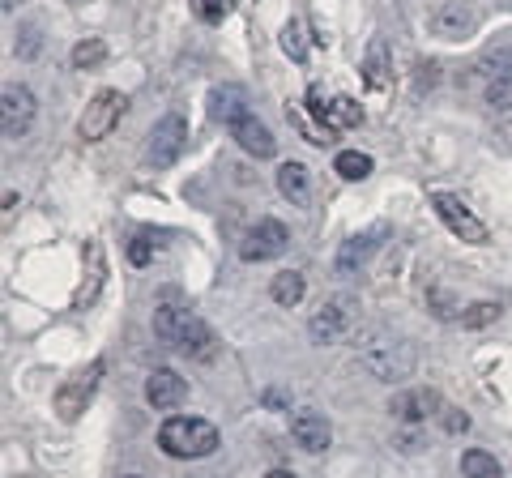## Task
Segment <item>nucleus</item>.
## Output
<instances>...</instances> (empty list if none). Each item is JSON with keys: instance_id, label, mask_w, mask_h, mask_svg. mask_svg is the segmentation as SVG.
Returning a JSON list of instances; mask_svg holds the SVG:
<instances>
[{"instance_id": "f257e3e1", "label": "nucleus", "mask_w": 512, "mask_h": 478, "mask_svg": "<svg viewBox=\"0 0 512 478\" xmlns=\"http://www.w3.org/2000/svg\"><path fill=\"white\" fill-rule=\"evenodd\" d=\"M355 350H359L363 368L372 372L376 380H384V385H397V380L414 376V363H419L414 346L402 338V333H389L380 325H367L355 338Z\"/></svg>"}, {"instance_id": "f03ea898", "label": "nucleus", "mask_w": 512, "mask_h": 478, "mask_svg": "<svg viewBox=\"0 0 512 478\" xmlns=\"http://www.w3.org/2000/svg\"><path fill=\"white\" fill-rule=\"evenodd\" d=\"M218 444H222L218 427L210 419H197V414H171V419L158 427V449L167 457H180V461L210 457Z\"/></svg>"}, {"instance_id": "7ed1b4c3", "label": "nucleus", "mask_w": 512, "mask_h": 478, "mask_svg": "<svg viewBox=\"0 0 512 478\" xmlns=\"http://www.w3.org/2000/svg\"><path fill=\"white\" fill-rule=\"evenodd\" d=\"M99 376H103V359H94L90 368L73 372L64 385L56 389V414L64 423H77L82 419V410L94 402V389H99Z\"/></svg>"}, {"instance_id": "20e7f679", "label": "nucleus", "mask_w": 512, "mask_h": 478, "mask_svg": "<svg viewBox=\"0 0 512 478\" xmlns=\"http://www.w3.org/2000/svg\"><path fill=\"white\" fill-rule=\"evenodd\" d=\"M427 26H431V35L448 39V43L470 39L478 30V9L470 5V0H436L431 13H427Z\"/></svg>"}, {"instance_id": "39448f33", "label": "nucleus", "mask_w": 512, "mask_h": 478, "mask_svg": "<svg viewBox=\"0 0 512 478\" xmlns=\"http://www.w3.org/2000/svg\"><path fill=\"white\" fill-rule=\"evenodd\" d=\"M124 107H128V99L120 90H99V94H94V99L86 103V111H82V120H77V133H82V141H103L120 124Z\"/></svg>"}, {"instance_id": "423d86ee", "label": "nucleus", "mask_w": 512, "mask_h": 478, "mask_svg": "<svg viewBox=\"0 0 512 478\" xmlns=\"http://www.w3.org/2000/svg\"><path fill=\"white\" fill-rule=\"evenodd\" d=\"M188 146V120L184 116H163L154 124V133H150V146H146V158H150V167H175L180 163V154Z\"/></svg>"}, {"instance_id": "0eeeda50", "label": "nucleus", "mask_w": 512, "mask_h": 478, "mask_svg": "<svg viewBox=\"0 0 512 478\" xmlns=\"http://www.w3.org/2000/svg\"><path fill=\"white\" fill-rule=\"evenodd\" d=\"M39 116V99L35 90L26 86H5V94H0V129H5L9 141H18L30 133V124H35Z\"/></svg>"}, {"instance_id": "6e6552de", "label": "nucleus", "mask_w": 512, "mask_h": 478, "mask_svg": "<svg viewBox=\"0 0 512 478\" xmlns=\"http://www.w3.org/2000/svg\"><path fill=\"white\" fill-rule=\"evenodd\" d=\"M286 244H291V231H286L278 218H261L244 235L239 257H244V261H274V257H282V252H286Z\"/></svg>"}, {"instance_id": "1a4fd4ad", "label": "nucleus", "mask_w": 512, "mask_h": 478, "mask_svg": "<svg viewBox=\"0 0 512 478\" xmlns=\"http://www.w3.org/2000/svg\"><path fill=\"white\" fill-rule=\"evenodd\" d=\"M431 205H436L440 222H444V227L453 231V235H461L466 244H487V227H483V222H478L453 193H436V197H431Z\"/></svg>"}, {"instance_id": "9d476101", "label": "nucleus", "mask_w": 512, "mask_h": 478, "mask_svg": "<svg viewBox=\"0 0 512 478\" xmlns=\"http://www.w3.org/2000/svg\"><path fill=\"white\" fill-rule=\"evenodd\" d=\"M291 436H295V444L303 453H325L333 444V427H329V419L320 410L303 406V410L291 414Z\"/></svg>"}, {"instance_id": "9b49d317", "label": "nucleus", "mask_w": 512, "mask_h": 478, "mask_svg": "<svg viewBox=\"0 0 512 478\" xmlns=\"http://www.w3.org/2000/svg\"><path fill=\"white\" fill-rule=\"evenodd\" d=\"M350 321H355V312H350V299H333V304H325L308 321V333H312L316 346H329V342H338L342 333L350 329Z\"/></svg>"}, {"instance_id": "f8f14e48", "label": "nucleus", "mask_w": 512, "mask_h": 478, "mask_svg": "<svg viewBox=\"0 0 512 478\" xmlns=\"http://www.w3.org/2000/svg\"><path fill=\"white\" fill-rule=\"evenodd\" d=\"M184 397H188V385H184L180 372H171V368H154L150 372V380H146V402L154 410H175V406H184Z\"/></svg>"}, {"instance_id": "ddd939ff", "label": "nucleus", "mask_w": 512, "mask_h": 478, "mask_svg": "<svg viewBox=\"0 0 512 478\" xmlns=\"http://www.w3.org/2000/svg\"><path fill=\"white\" fill-rule=\"evenodd\" d=\"M210 116H214L218 124H227V129H235L239 120L252 116L248 90H244V86H214V90H210Z\"/></svg>"}, {"instance_id": "4468645a", "label": "nucleus", "mask_w": 512, "mask_h": 478, "mask_svg": "<svg viewBox=\"0 0 512 478\" xmlns=\"http://www.w3.org/2000/svg\"><path fill=\"white\" fill-rule=\"evenodd\" d=\"M389 410H393V419H402V423H423L431 414H440L444 402L436 389H410V393H397Z\"/></svg>"}, {"instance_id": "2eb2a0df", "label": "nucleus", "mask_w": 512, "mask_h": 478, "mask_svg": "<svg viewBox=\"0 0 512 478\" xmlns=\"http://www.w3.org/2000/svg\"><path fill=\"white\" fill-rule=\"evenodd\" d=\"M380 235L384 231H363V235H350L346 244L338 248V274H359V269L367 265V257H372V252L380 248Z\"/></svg>"}, {"instance_id": "dca6fc26", "label": "nucleus", "mask_w": 512, "mask_h": 478, "mask_svg": "<svg viewBox=\"0 0 512 478\" xmlns=\"http://www.w3.org/2000/svg\"><path fill=\"white\" fill-rule=\"evenodd\" d=\"M231 137L239 141V146H244L248 154H256V158H274L278 154V137L265 129L261 120L256 116H248V120H239L235 129H231Z\"/></svg>"}, {"instance_id": "f3484780", "label": "nucleus", "mask_w": 512, "mask_h": 478, "mask_svg": "<svg viewBox=\"0 0 512 478\" xmlns=\"http://www.w3.org/2000/svg\"><path fill=\"white\" fill-rule=\"evenodd\" d=\"M188 321H192L188 308H180V304H158L154 308V338L175 350V346H180V338H184Z\"/></svg>"}, {"instance_id": "a211bd4d", "label": "nucleus", "mask_w": 512, "mask_h": 478, "mask_svg": "<svg viewBox=\"0 0 512 478\" xmlns=\"http://www.w3.org/2000/svg\"><path fill=\"white\" fill-rule=\"evenodd\" d=\"M278 193L291 201V205H308V197H312V171L303 167V163H282L278 167Z\"/></svg>"}, {"instance_id": "6ab92c4d", "label": "nucleus", "mask_w": 512, "mask_h": 478, "mask_svg": "<svg viewBox=\"0 0 512 478\" xmlns=\"http://www.w3.org/2000/svg\"><path fill=\"white\" fill-rule=\"evenodd\" d=\"M175 350H180V355H188V359H214V329L205 325L201 316H192Z\"/></svg>"}, {"instance_id": "aec40b11", "label": "nucleus", "mask_w": 512, "mask_h": 478, "mask_svg": "<svg viewBox=\"0 0 512 478\" xmlns=\"http://www.w3.org/2000/svg\"><path fill=\"white\" fill-rule=\"evenodd\" d=\"M363 69H367V82H372L376 90L380 86H389V77H393V60H389V43H384L380 35L367 43V60H363Z\"/></svg>"}, {"instance_id": "412c9836", "label": "nucleus", "mask_w": 512, "mask_h": 478, "mask_svg": "<svg viewBox=\"0 0 512 478\" xmlns=\"http://www.w3.org/2000/svg\"><path fill=\"white\" fill-rule=\"evenodd\" d=\"M303 291H308V282H303V274H295V269H286V274H278L274 282H269V299H274L278 308H295Z\"/></svg>"}, {"instance_id": "4be33fe9", "label": "nucleus", "mask_w": 512, "mask_h": 478, "mask_svg": "<svg viewBox=\"0 0 512 478\" xmlns=\"http://www.w3.org/2000/svg\"><path fill=\"white\" fill-rule=\"evenodd\" d=\"M372 154H363V150H342L338 158H333V171H338L342 175V180H350V184H355V180H367V175H372Z\"/></svg>"}, {"instance_id": "5701e85b", "label": "nucleus", "mask_w": 512, "mask_h": 478, "mask_svg": "<svg viewBox=\"0 0 512 478\" xmlns=\"http://www.w3.org/2000/svg\"><path fill=\"white\" fill-rule=\"evenodd\" d=\"M461 474H466V478H504L500 461H495L491 453H483V449H466V453H461Z\"/></svg>"}, {"instance_id": "b1692460", "label": "nucleus", "mask_w": 512, "mask_h": 478, "mask_svg": "<svg viewBox=\"0 0 512 478\" xmlns=\"http://www.w3.org/2000/svg\"><path fill=\"white\" fill-rule=\"evenodd\" d=\"M282 52L291 56V60H308V52H312V43H308V26H303L299 18H291L282 26Z\"/></svg>"}, {"instance_id": "393cba45", "label": "nucleus", "mask_w": 512, "mask_h": 478, "mask_svg": "<svg viewBox=\"0 0 512 478\" xmlns=\"http://www.w3.org/2000/svg\"><path fill=\"white\" fill-rule=\"evenodd\" d=\"M103 60H107V43L103 39H82V43H77L73 47V69H99L103 65Z\"/></svg>"}, {"instance_id": "a878e982", "label": "nucleus", "mask_w": 512, "mask_h": 478, "mask_svg": "<svg viewBox=\"0 0 512 478\" xmlns=\"http://www.w3.org/2000/svg\"><path fill=\"white\" fill-rule=\"evenodd\" d=\"M495 321H500V304H491V299H478V304L461 308V325L466 329H487Z\"/></svg>"}, {"instance_id": "bb28decb", "label": "nucleus", "mask_w": 512, "mask_h": 478, "mask_svg": "<svg viewBox=\"0 0 512 478\" xmlns=\"http://www.w3.org/2000/svg\"><path fill=\"white\" fill-rule=\"evenodd\" d=\"M483 99H487L491 107H500V111H508V107H512V73H508V77H495V82H487V90H483Z\"/></svg>"}, {"instance_id": "cd10ccee", "label": "nucleus", "mask_w": 512, "mask_h": 478, "mask_svg": "<svg viewBox=\"0 0 512 478\" xmlns=\"http://www.w3.org/2000/svg\"><path fill=\"white\" fill-rule=\"evenodd\" d=\"M436 419L444 423V432H448V436H461V432H470V414H461L457 406H444V410L436 414Z\"/></svg>"}, {"instance_id": "c85d7f7f", "label": "nucleus", "mask_w": 512, "mask_h": 478, "mask_svg": "<svg viewBox=\"0 0 512 478\" xmlns=\"http://www.w3.org/2000/svg\"><path fill=\"white\" fill-rule=\"evenodd\" d=\"M39 43H43L39 26H26V30H22V43H18V56H26V60H30V56L39 52Z\"/></svg>"}, {"instance_id": "c756f323", "label": "nucleus", "mask_w": 512, "mask_h": 478, "mask_svg": "<svg viewBox=\"0 0 512 478\" xmlns=\"http://www.w3.org/2000/svg\"><path fill=\"white\" fill-rule=\"evenodd\" d=\"M128 257H133V265H146V261L154 257L150 239H146V235H141V239H133V244H128Z\"/></svg>"}, {"instance_id": "7c9ffc66", "label": "nucleus", "mask_w": 512, "mask_h": 478, "mask_svg": "<svg viewBox=\"0 0 512 478\" xmlns=\"http://www.w3.org/2000/svg\"><path fill=\"white\" fill-rule=\"evenodd\" d=\"M227 9H231V0H201V13H205L210 22H218Z\"/></svg>"}, {"instance_id": "2f4dec72", "label": "nucleus", "mask_w": 512, "mask_h": 478, "mask_svg": "<svg viewBox=\"0 0 512 478\" xmlns=\"http://www.w3.org/2000/svg\"><path fill=\"white\" fill-rule=\"evenodd\" d=\"M265 478H295V474H291V470H269Z\"/></svg>"}, {"instance_id": "473e14b6", "label": "nucleus", "mask_w": 512, "mask_h": 478, "mask_svg": "<svg viewBox=\"0 0 512 478\" xmlns=\"http://www.w3.org/2000/svg\"><path fill=\"white\" fill-rule=\"evenodd\" d=\"M128 478H141V474H128Z\"/></svg>"}, {"instance_id": "72a5a7b5", "label": "nucleus", "mask_w": 512, "mask_h": 478, "mask_svg": "<svg viewBox=\"0 0 512 478\" xmlns=\"http://www.w3.org/2000/svg\"><path fill=\"white\" fill-rule=\"evenodd\" d=\"M22 478H30V474H22Z\"/></svg>"}]
</instances>
